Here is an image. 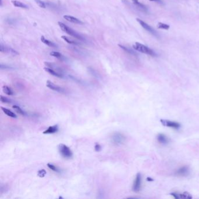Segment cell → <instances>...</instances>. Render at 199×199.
Segmentation results:
<instances>
[{
  "label": "cell",
  "mask_w": 199,
  "mask_h": 199,
  "mask_svg": "<svg viewBox=\"0 0 199 199\" xmlns=\"http://www.w3.org/2000/svg\"><path fill=\"white\" fill-rule=\"evenodd\" d=\"M133 47L136 51H138L141 52L142 53L148 54V55H151V56H155L156 55L155 53L152 50L150 49L148 47H147V46H146L143 44H141L138 42H135L134 44H133Z\"/></svg>",
  "instance_id": "obj_1"
},
{
  "label": "cell",
  "mask_w": 199,
  "mask_h": 199,
  "mask_svg": "<svg viewBox=\"0 0 199 199\" xmlns=\"http://www.w3.org/2000/svg\"><path fill=\"white\" fill-rule=\"evenodd\" d=\"M58 25L59 26H60V27L61 28V29L66 32V34H67L68 35H70V36H72L75 38H77L78 39H80V40H83L82 36L79 35L78 33H77L75 31H74V30H72L71 28H70V27H68L67 25H65L64 23H63V22H58Z\"/></svg>",
  "instance_id": "obj_2"
},
{
  "label": "cell",
  "mask_w": 199,
  "mask_h": 199,
  "mask_svg": "<svg viewBox=\"0 0 199 199\" xmlns=\"http://www.w3.org/2000/svg\"><path fill=\"white\" fill-rule=\"evenodd\" d=\"M111 140L113 144L116 146H120L125 142L126 137L122 133L116 132L112 134Z\"/></svg>",
  "instance_id": "obj_3"
},
{
  "label": "cell",
  "mask_w": 199,
  "mask_h": 199,
  "mask_svg": "<svg viewBox=\"0 0 199 199\" xmlns=\"http://www.w3.org/2000/svg\"><path fill=\"white\" fill-rule=\"evenodd\" d=\"M59 151L60 154L65 158L70 159L72 157L73 154L71 149L64 144L59 145Z\"/></svg>",
  "instance_id": "obj_4"
},
{
  "label": "cell",
  "mask_w": 199,
  "mask_h": 199,
  "mask_svg": "<svg viewBox=\"0 0 199 199\" xmlns=\"http://www.w3.org/2000/svg\"><path fill=\"white\" fill-rule=\"evenodd\" d=\"M46 86L50 90L56 91L59 93H65V90L62 87L59 86L57 85L54 84L53 82H52L50 81H47L46 82Z\"/></svg>",
  "instance_id": "obj_5"
},
{
  "label": "cell",
  "mask_w": 199,
  "mask_h": 199,
  "mask_svg": "<svg viewBox=\"0 0 199 199\" xmlns=\"http://www.w3.org/2000/svg\"><path fill=\"white\" fill-rule=\"evenodd\" d=\"M136 20L140 23V25L144 28L145 30H146L147 31L149 32L150 33H151V34H152V35H154L155 36L157 35V33H156L155 31L153 29L152 27H151L149 25H148L147 23H146L143 21H142L141 19H138V18H137Z\"/></svg>",
  "instance_id": "obj_6"
},
{
  "label": "cell",
  "mask_w": 199,
  "mask_h": 199,
  "mask_svg": "<svg viewBox=\"0 0 199 199\" xmlns=\"http://www.w3.org/2000/svg\"><path fill=\"white\" fill-rule=\"evenodd\" d=\"M141 175L140 173L137 174L134 182V184L133 186V190L137 193L141 189Z\"/></svg>",
  "instance_id": "obj_7"
},
{
  "label": "cell",
  "mask_w": 199,
  "mask_h": 199,
  "mask_svg": "<svg viewBox=\"0 0 199 199\" xmlns=\"http://www.w3.org/2000/svg\"><path fill=\"white\" fill-rule=\"evenodd\" d=\"M161 122L163 126L169 127H172L174 129H179L181 126L180 124L175 122H172V121H169L167 120H163V119H161Z\"/></svg>",
  "instance_id": "obj_8"
},
{
  "label": "cell",
  "mask_w": 199,
  "mask_h": 199,
  "mask_svg": "<svg viewBox=\"0 0 199 199\" xmlns=\"http://www.w3.org/2000/svg\"><path fill=\"white\" fill-rule=\"evenodd\" d=\"M63 18L67 21L73 23H75V24H79V25H82L83 22L79 20V19L74 17L72 16H70V15H64Z\"/></svg>",
  "instance_id": "obj_9"
},
{
  "label": "cell",
  "mask_w": 199,
  "mask_h": 199,
  "mask_svg": "<svg viewBox=\"0 0 199 199\" xmlns=\"http://www.w3.org/2000/svg\"><path fill=\"white\" fill-rule=\"evenodd\" d=\"M0 51H1V52L2 53H8L14 55L19 54V53L16 51L14 50L13 49L10 48V47H6L4 46L2 44H1V46H0Z\"/></svg>",
  "instance_id": "obj_10"
},
{
  "label": "cell",
  "mask_w": 199,
  "mask_h": 199,
  "mask_svg": "<svg viewBox=\"0 0 199 199\" xmlns=\"http://www.w3.org/2000/svg\"><path fill=\"white\" fill-rule=\"evenodd\" d=\"M59 131V126L58 125H54L52 126H50L47 129L43 131V134H54Z\"/></svg>",
  "instance_id": "obj_11"
},
{
  "label": "cell",
  "mask_w": 199,
  "mask_h": 199,
  "mask_svg": "<svg viewBox=\"0 0 199 199\" xmlns=\"http://www.w3.org/2000/svg\"><path fill=\"white\" fill-rule=\"evenodd\" d=\"M44 70L46 72H49L50 74H51V75H53V76H54V77H58V78H63V75H62V73H60V72H57V71H55L54 70H53V69H51V68H49V67H46L44 68Z\"/></svg>",
  "instance_id": "obj_12"
},
{
  "label": "cell",
  "mask_w": 199,
  "mask_h": 199,
  "mask_svg": "<svg viewBox=\"0 0 199 199\" xmlns=\"http://www.w3.org/2000/svg\"><path fill=\"white\" fill-rule=\"evenodd\" d=\"M189 168L187 166H183L179 169L176 172V174L178 176H186L189 174Z\"/></svg>",
  "instance_id": "obj_13"
},
{
  "label": "cell",
  "mask_w": 199,
  "mask_h": 199,
  "mask_svg": "<svg viewBox=\"0 0 199 199\" xmlns=\"http://www.w3.org/2000/svg\"><path fill=\"white\" fill-rule=\"evenodd\" d=\"M157 140L159 143L162 144H166L169 141V140L166 137V136H165L163 134H159L157 137Z\"/></svg>",
  "instance_id": "obj_14"
},
{
  "label": "cell",
  "mask_w": 199,
  "mask_h": 199,
  "mask_svg": "<svg viewBox=\"0 0 199 199\" xmlns=\"http://www.w3.org/2000/svg\"><path fill=\"white\" fill-rule=\"evenodd\" d=\"M40 40H41L42 43H43L44 44H46L49 47H57V45L55 43H54L53 42L47 39L44 36H41Z\"/></svg>",
  "instance_id": "obj_15"
},
{
  "label": "cell",
  "mask_w": 199,
  "mask_h": 199,
  "mask_svg": "<svg viewBox=\"0 0 199 199\" xmlns=\"http://www.w3.org/2000/svg\"><path fill=\"white\" fill-rule=\"evenodd\" d=\"M11 3L16 7L21 8H23V9H27L28 8V7L26 4L22 3V2H20L19 1H16V0H12V1H11Z\"/></svg>",
  "instance_id": "obj_16"
},
{
  "label": "cell",
  "mask_w": 199,
  "mask_h": 199,
  "mask_svg": "<svg viewBox=\"0 0 199 199\" xmlns=\"http://www.w3.org/2000/svg\"><path fill=\"white\" fill-rule=\"evenodd\" d=\"M1 109L3 111V112L6 114L8 116H10L11 118H16L17 116L15 114L14 112H12L11 110H10V109L6 108V107H1Z\"/></svg>",
  "instance_id": "obj_17"
},
{
  "label": "cell",
  "mask_w": 199,
  "mask_h": 199,
  "mask_svg": "<svg viewBox=\"0 0 199 199\" xmlns=\"http://www.w3.org/2000/svg\"><path fill=\"white\" fill-rule=\"evenodd\" d=\"M3 92L7 94V95H14V92L12 90V89L11 88H10L7 85H4V86L3 87Z\"/></svg>",
  "instance_id": "obj_18"
},
{
  "label": "cell",
  "mask_w": 199,
  "mask_h": 199,
  "mask_svg": "<svg viewBox=\"0 0 199 199\" xmlns=\"http://www.w3.org/2000/svg\"><path fill=\"white\" fill-rule=\"evenodd\" d=\"M133 3H134V4L135 5L137 6L138 8H140L141 10H144V11H146L147 10V7L144 5H143V4H141V3H140L138 1V0H133Z\"/></svg>",
  "instance_id": "obj_19"
},
{
  "label": "cell",
  "mask_w": 199,
  "mask_h": 199,
  "mask_svg": "<svg viewBox=\"0 0 199 199\" xmlns=\"http://www.w3.org/2000/svg\"><path fill=\"white\" fill-rule=\"evenodd\" d=\"M157 27L158 28V29H164V30H168L169 29L170 26L167 25V24H166V23H162V22H158L157 25Z\"/></svg>",
  "instance_id": "obj_20"
},
{
  "label": "cell",
  "mask_w": 199,
  "mask_h": 199,
  "mask_svg": "<svg viewBox=\"0 0 199 199\" xmlns=\"http://www.w3.org/2000/svg\"><path fill=\"white\" fill-rule=\"evenodd\" d=\"M12 108H13L18 113H19V114H20V115H21L25 116V115H26V112H25L24 110H23L19 106H17V105H14V106H12Z\"/></svg>",
  "instance_id": "obj_21"
},
{
  "label": "cell",
  "mask_w": 199,
  "mask_h": 199,
  "mask_svg": "<svg viewBox=\"0 0 199 199\" xmlns=\"http://www.w3.org/2000/svg\"><path fill=\"white\" fill-rule=\"evenodd\" d=\"M47 166L49 169H50L51 170H53L54 172H60V169L57 167V166H55L54 165H53V163H47Z\"/></svg>",
  "instance_id": "obj_22"
},
{
  "label": "cell",
  "mask_w": 199,
  "mask_h": 199,
  "mask_svg": "<svg viewBox=\"0 0 199 199\" xmlns=\"http://www.w3.org/2000/svg\"><path fill=\"white\" fill-rule=\"evenodd\" d=\"M50 55L54 57H55V58H57L59 59H62V58L63 57V56L62 55V54L61 53H60L59 52H57V51H51L50 53Z\"/></svg>",
  "instance_id": "obj_23"
},
{
  "label": "cell",
  "mask_w": 199,
  "mask_h": 199,
  "mask_svg": "<svg viewBox=\"0 0 199 199\" xmlns=\"http://www.w3.org/2000/svg\"><path fill=\"white\" fill-rule=\"evenodd\" d=\"M62 38L67 43H68V44H78V43L74 41H73L72 40L70 39V38H68V37L66 36H62Z\"/></svg>",
  "instance_id": "obj_24"
},
{
  "label": "cell",
  "mask_w": 199,
  "mask_h": 199,
  "mask_svg": "<svg viewBox=\"0 0 199 199\" xmlns=\"http://www.w3.org/2000/svg\"><path fill=\"white\" fill-rule=\"evenodd\" d=\"M35 1L39 7H40L42 8H46V4L43 1H41V0H35Z\"/></svg>",
  "instance_id": "obj_25"
},
{
  "label": "cell",
  "mask_w": 199,
  "mask_h": 199,
  "mask_svg": "<svg viewBox=\"0 0 199 199\" xmlns=\"http://www.w3.org/2000/svg\"><path fill=\"white\" fill-rule=\"evenodd\" d=\"M46 175V171L44 169L39 170L38 172V176L40 178H44Z\"/></svg>",
  "instance_id": "obj_26"
},
{
  "label": "cell",
  "mask_w": 199,
  "mask_h": 199,
  "mask_svg": "<svg viewBox=\"0 0 199 199\" xmlns=\"http://www.w3.org/2000/svg\"><path fill=\"white\" fill-rule=\"evenodd\" d=\"M0 99H1V101L3 103H11V100L6 98V97H4L3 96H1V97H0Z\"/></svg>",
  "instance_id": "obj_27"
},
{
  "label": "cell",
  "mask_w": 199,
  "mask_h": 199,
  "mask_svg": "<svg viewBox=\"0 0 199 199\" xmlns=\"http://www.w3.org/2000/svg\"><path fill=\"white\" fill-rule=\"evenodd\" d=\"M181 198H191L192 197L187 192H185L183 194H180Z\"/></svg>",
  "instance_id": "obj_28"
},
{
  "label": "cell",
  "mask_w": 199,
  "mask_h": 199,
  "mask_svg": "<svg viewBox=\"0 0 199 199\" xmlns=\"http://www.w3.org/2000/svg\"><path fill=\"white\" fill-rule=\"evenodd\" d=\"M119 46L120 47V48H122V49H123L124 51H127V53H131V54H134V53H133V51H132L131 50L127 49V47H124V46H122V45H120V44H119Z\"/></svg>",
  "instance_id": "obj_29"
},
{
  "label": "cell",
  "mask_w": 199,
  "mask_h": 199,
  "mask_svg": "<svg viewBox=\"0 0 199 199\" xmlns=\"http://www.w3.org/2000/svg\"><path fill=\"white\" fill-rule=\"evenodd\" d=\"M101 150H102V147H101V146L99 144L96 143V144H95V151H96V152H99V151H101Z\"/></svg>",
  "instance_id": "obj_30"
},
{
  "label": "cell",
  "mask_w": 199,
  "mask_h": 199,
  "mask_svg": "<svg viewBox=\"0 0 199 199\" xmlns=\"http://www.w3.org/2000/svg\"><path fill=\"white\" fill-rule=\"evenodd\" d=\"M172 196H173L175 198H181V196H180V194H177V193H172L170 194Z\"/></svg>",
  "instance_id": "obj_31"
},
{
  "label": "cell",
  "mask_w": 199,
  "mask_h": 199,
  "mask_svg": "<svg viewBox=\"0 0 199 199\" xmlns=\"http://www.w3.org/2000/svg\"><path fill=\"white\" fill-rule=\"evenodd\" d=\"M150 1H151V2H154V3H157L158 4H162L163 3L162 1H161V0H149Z\"/></svg>",
  "instance_id": "obj_32"
},
{
  "label": "cell",
  "mask_w": 199,
  "mask_h": 199,
  "mask_svg": "<svg viewBox=\"0 0 199 199\" xmlns=\"http://www.w3.org/2000/svg\"><path fill=\"white\" fill-rule=\"evenodd\" d=\"M147 180L148 181H150V182L153 181V179H151V178H147Z\"/></svg>",
  "instance_id": "obj_33"
}]
</instances>
